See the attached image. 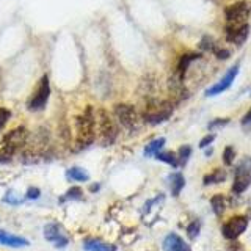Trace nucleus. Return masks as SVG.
Masks as SVG:
<instances>
[{"label":"nucleus","instance_id":"nucleus-25","mask_svg":"<svg viewBox=\"0 0 251 251\" xmlns=\"http://www.w3.org/2000/svg\"><path fill=\"white\" fill-rule=\"evenodd\" d=\"M234 159H235L234 148L232 146H226L225 151H223V162H225V165H232Z\"/></svg>","mask_w":251,"mask_h":251},{"label":"nucleus","instance_id":"nucleus-3","mask_svg":"<svg viewBox=\"0 0 251 251\" xmlns=\"http://www.w3.org/2000/svg\"><path fill=\"white\" fill-rule=\"evenodd\" d=\"M27 141V130L25 127H16L11 132H8L0 145V162L8 160L10 157L24 146Z\"/></svg>","mask_w":251,"mask_h":251},{"label":"nucleus","instance_id":"nucleus-29","mask_svg":"<svg viewBox=\"0 0 251 251\" xmlns=\"http://www.w3.org/2000/svg\"><path fill=\"white\" fill-rule=\"evenodd\" d=\"M214 52H215V55H217V58H220V60H226V58H229V50H226V49H214Z\"/></svg>","mask_w":251,"mask_h":251},{"label":"nucleus","instance_id":"nucleus-20","mask_svg":"<svg viewBox=\"0 0 251 251\" xmlns=\"http://www.w3.org/2000/svg\"><path fill=\"white\" fill-rule=\"evenodd\" d=\"M196 58H200V53H187V55H184L182 58H180L179 66H177V73H179V77H180V78H182V77L185 75L187 68L190 66V63H192L193 60H196Z\"/></svg>","mask_w":251,"mask_h":251},{"label":"nucleus","instance_id":"nucleus-30","mask_svg":"<svg viewBox=\"0 0 251 251\" xmlns=\"http://www.w3.org/2000/svg\"><path fill=\"white\" fill-rule=\"evenodd\" d=\"M229 123V120H215V121H212L210 124H209V129H215V127H222V126H225V124H227Z\"/></svg>","mask_w":251,"mask_h":251},{"label":"nucleus","instance_id":"nucleus-28","mask_svg":"<svg viewBox=\"0 0 251 251\" xmlns=\"http://www.w3.org/2000/svg\"><path fill=\"white\" fill-rule=\"evenodd\" d=\"M3 201H5V202H10V204H21V202H22V200L18 198V196H14L13 192H8L6 196L3 198Z\"/></svg>","mask_w":251,"mask_h":251},{"label":"nucleus","instance_id":"nucleus-5","mask_svg":"<svg viewBox=\"0 0 251 251\" xmlns=\"http://www.w3.org/2000/svg\"><path fill=\"white\" fill-rule=\"evenodd\" d=\"M50 96V85H49V78H47V75H43L41 80H39L36 90L33 93V96L30 98L28 100V110H31V112H38V110H43L47 104V99H49Z\"/></svg>","mask_w":251,"mask_h":251},{"label":"nucleus","instance_id":"nucleus-6","mask_svg":"<svg viewBox=\"0 0 251 251\" xmlns=\"http://www.w3.org/2000/svg\"><path fill=\"white\" fill-rule=\"evenodd\" d=\"M173 113V107L168 102H154L149 104L146 112L143 113V120L149 124H159L165 120H168Z\"/></svg>","mask_w":251,"mask_h":251},{"label":"nucleus","instance_id":"nucleus-9","mask_svg":"<svg viewBox=\"0 0 251 251\" xmlns=\"http://www.w3.org/2000/svg\"><path fill=\"white\" fill-rule=\"evenodd\" d=\"M248 226V220L247 217L243 215H235L232 218H229L227 222L223 225L222 227V234L223 237L227 239V240H235L239 237V235H242L243 232H245Z\"/></svg>","mask_w":251,"mask_h":251},{"label":"nucleus","instance_id":"nucleus-10","mask_svg":"<svg viewBox=\"0 0 251 251\" xmlns=\"http://www.w3.org/2000/svg\"><path fill=\"white\" fill-rule=\"evenodd\" d=\"M237 74H239V65H234L232 68H229L226 71V74L222 77V80H220L218 83H215L214 86H210V88L206 91V94L207 96H217V94L226 91L234 83Z\"/></svg>","mask_w":251,"mask_h":251},{"label":"nucleus","instance_id":"nucleus-21","mask_svg":"<svg viewBox=\"0 0 251 251\" xmlns=\"http://www.w3.org/2000/svg\"><path fill=\"white\" fill-rule=\"evenodd\" d=\"M210 204H212V209H214V212H215L217 215H223V212L226 209V200H225L223 195L212 196Z\"/></svg>","mask_w":251,"mask_h":251},{"label":"nucleus","instance_id":"nucleus-31","mask_svg":"<svg viewBox=\"0 0 251 251\" xmlns=\"http://www.w3.org/2000/svg\"><path fill=\"white\" fill-rule=\"evenodd\" d=\"M214 140H215V135H207V137H204V138L200 141V148H206V146H209Z\"/></svg>","mask_w":251,"mask_h":251},{"label":"nucleus","instance_id":"nucleus-33","mask_svg":"<svg viewBox=\"0 0 251 251\" xmlns=\"http://www.w3.org/2000/svg\"><path fill=\"white\" fill-rule=\"evenodd\" d=\"M242 124L243 126H250L251 124V110H248V113L242 118Z\"/></svg>","mask_w":251,"mask_h":251},{"label":"nucleus","instance_id":"nucleus-16","mask_svg":"<svg viewBox=\"0 0 251 251\" xmlns=\"http://www.w3.org/2000/svg\"><path fill=\"white\" fill-rule=\"evenodd\" d=\"M168 185H170L171 195L177 196L180 192H182V188L185 185V179L180 173H173V175L168 176Z\"/></svg>","mask_w":251,"mask_h":251},{"label":"nucleus","instance_id":"nucleus-15","mask_svg":"<svg viewBox=\"0 0 251 251\" xmlns=\"http://www.w3.org/2000/svg\"><path fill=\"white\" fill-rule=\"evenodd\" d=\"M83 248L86 251H116V247L112 243L102 242L98 239H86L83 242Z\"/></svg>","mask_w":251,"mask_h":251},{"label":"nucleus","instance_id":"nucleus-17","mask_svg":"<svg viewBox=\"0 0 251 251\" xmlns=\"http://www.w3.org/2000/svg\"><path fill=\"white\" fill-rule=\"evenodd\" d=\"M66 177L69 180H75V182H86V180L90 179L88 173H86L83 168L80 167H71L68 171H66Z\"/></svg>","mask_w":251,"mask_h":251},{"label":"nucleus","instance_id":"nucleus-18","mask_svg":"<svg viewBox=\"0 0 251 251\" xmlns=\"http://www.w3.org/2000/svg\"><path fill=\"white\" fill-rule=\"evenodd\" d=\"M225 179H226V171L218 168V170H214L212 173H209V175L204 176V184H206V185L220 184V182H223Z\"/></svg>","mask_w":251,"mask_h":251},{"label":"nucleus","instance_id":"nucleus-26","mask_svg":"<svg viewBox=\"0 0 251 251\" xmlns=\"http://www.w3.org/2000/svg\"><path fill=\"white\" fill-rule=\"evenodd\" d=\"M10 116H11L10 110H6L3 107L0 108V130L5 127V124L8 123V120H10Z\"/></svg>","mask_w":251,"mask_h":251},{"label":"nucleus","instance_id":"nucleus-11","mask_svg":"<svg viewBox=\"0 0 251 251\" xmlns=\"http://www.w3.org/2000/svg\"><path fill=\"white\" fill-rule=\"evenodd\" d=\"M248 31H250V27L248 24H235V25H227L225 27V33H226V39L229 43H234V44H243L247 41L248 38Z\"/></svg>","mask_w":251,"mask_h":251},{"label":"nucleus","instance_id":"nucleus-22","mask_svg":"<svg viewBox=\"0 0 251 251\" xmlns=\"http://www.w3.org/2000/svg\"><path fill=\"white\" fill-rule=\"evenodd\" d=\"M157 159H159L160 162H165V163H168L171 165V167H179V162H177V155L175 152H171V151H167V152H159L155 155Z\"/></svg>","mask_w":251,"mask_h":251},{"label":"nucleus","instance_id":"nucleus-8","mask_svg":"<svg viewBox=\"0 0 251 251\" xmlns=\"http://www.w3.org/2000/svg\"><path fill=\"white\" fill-rule=\"evenodd\" d=\"M250 13L251 5L248 2H235L225 10V18L229 25H235V24H245Z\"/></svg>","mask_w":251,"mask_h":251},{"label":"nucleus","instance_id":"nucleus-4","mask_svg":"<svg viewBox=\"0 0 251 251\" xmlns=\"http://www.w3.org/2000/svg\"><path fill=\"white\" fill-rule=\"evenodd\" d=\"M251 185V157H245L239 163L237 170H235L232 192L234 193H243Z\"/></svg>","mask_w":251,"mask_h":251},{"label":"nucleus","instance_id":"nucleus-27","mask_svg":"<svg viewBox=\"0 0 251 251\" xmlns=\"http://www.w3.org/2000/svg\"><path fill=\"white\" fill-rule=\"evenodd\" d=\"M65 198L66 200H78V198H82V190L78 187H73L71 190L65 195Z\"/></svg>","mask_w":251,"mask_h":251},{"label":"nucleus","instance_id":"nucleus-13","mask_svg":"<svg viewBox=\"0 0 251 251\" xmlns=\"http://www.w3.org/2000/svg\"><path fill=\"white\" fill-rule=\"evenodd\" d=\"M163 251H190V248L177 234H168L163 240Z\"/></svg>","mask_w":251,"mask_h":251},{"label":"nucleus","instance_id":"nucleus-2","mask_svg":"<svg viewBox=\"0 0 251 251\" xmlns=\"http://www.w3.org/2000/svg\"><path fill=\"white\" fill-rule=\"evenodd\" d=\"M96 130L102 145H112L118 137V129L113 123V118L105 108H99L96 112Z\"/></svg>","mask_w":251,"mask_h":251},{"label":"nucleus","instance_id":"nucleus-14","mask_svg":"<svg viewBox=\"0 0 251 251\" xmlns=\"http://www.w3.org/2000/svg\"><path fill=\"white\" fill-rule=\"evenodd\" d=\"M0 245L21 248V247H28L30 242L27 239L21 237V235H14V234H10L6 231H0Z\"/></svg>","mask_w":251,"mask_h":251},{"label":"nucleus","instance_id":"nucleus-12","mask_svg":"<svg viewBox=\"0 0 251 251\" xmlns=\"http://www.w3.org/2000/svg\"><path fill=\"white\" fill-rule=\"evenodd\" d=\"M44 237H46V240H49L50 243H53V245L58 248L66 247L69 242L58 223H47L44 226Z\"/></svg>","mask_w":251,"mask_h":251},{"label":"nucleus","instance_id":"nucleus-7","mask_svg":"<svg viewBox=\"0 0 251 251\" xmlns=\"http://www.w3.org/2000/svg\"><path fill=\"white\" fill-rule=\"evenodd\" d=\"M115 116L116 120L120 121V124L123 127H126L127 130H133L137 129L138 126V113L135 112V108L129 104H118L115 105Z\"/></svg>","mask_w":251,"mask_h":251},{"label":"nucleus","instance_id":"nucleus-32","mask_svg":"<svg viewBox=\"0 0 251 251\" xmlns=\"http://www.w3.org/2000/svg\"><path fill=\"white\" fill-rule=\"evenodd\" d=\"M38 196H39V190H38V188H35V187L28 188V192H27V198L28 200H36Z\"/></svg>","mask_w":251,"mask_h":251},{"label":"nucleus","instance_id":"nucleus-1","mask_svg":"<svg viewBox=\"0 0 251 251\" xmlns=\"http://www.w3.org/2000/svg\"><path fill=\"white\" fill-rule=\"evenodd\" d=\"M94 130H96V118L93 115L91 107H86L85 112L75 118V143L78 149L93 143Z\"/></svg>","mask_w":251,"mask_h":251},{"label":"nucleus","instance_id":"nucleus-23","mask_svg":"<svg viewBox=\"0 0 251 251\" xmlns=\"http://www.w3.org/2000/svg\"><path fill=\"white\" fill-rule=\"evenodd\" d=\"M190 155H192V148L188 146V145H184V146H180V148H179L177 162H179L180 167H184V165L188 162V159H190Z\"/></svg>","mask_w":251,"mask_h":251},{"label":"nucleus","instance_id":"nucleus-24","mask_svg":"<svg viewBox=\"0 0 251 251\" xmlns=\"http://www.w3.org/2000/svg\"><path fill=\"white\" fill-rule=\"evenodd\" d=\"M200 229H201V223H200V220H195V222H192L190 225H188V227H187V234H188V237H190V239H195L196 235L200 234Z\"/></svg>","mask_w":251,"mask_h":251},{"label":"nucleus","instance_id":"nucleus-19","mask_svg":"<svg viewBox=\"0 0 251 251\" xmlns=\"http://www.w3.org/2000/svg\"><path fill=\"white\" fill-rule=\"evenodd\" d=\"M165 145V138H155L152 140L151 143H148L146 148H145V155L146 157H152V155H157L160 152V149L163 148Z\"/></svg>","mask_w":251,"mask_h":251}]
</instances>
